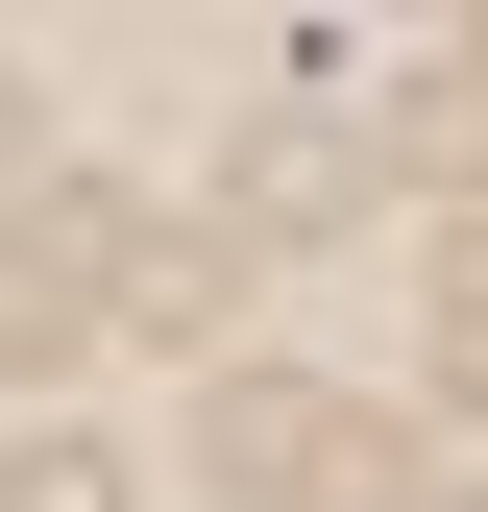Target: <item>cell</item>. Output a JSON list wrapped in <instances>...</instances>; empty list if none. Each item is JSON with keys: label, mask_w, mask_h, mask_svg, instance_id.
<instances>
[{"label": "cell", "mask_w": 488, "mask_h": 512, "mask_svg": "<svg viewBox=\"0 0 488 512\" xmlns=\"http://www.w3.org/2000/svg\"><path fill=\"white\" fill-rule=\"evenodd\" d=\"M366 220V147H342V122H244V147H220V244H342Z\"/></svg>", "instance_id": "3957f363"}, {"label": "cell", "mask_w": 488, "mask_h": 512, "mask_svg": "<svg viewBox=\"0 0 488 512\" xmlns=\"http://www.w3.org/2000/svg\"><path fill=\"white\" fill-rule=\"evenodd\" d=\"M122 317H147V342H220V317H244V244H220V220H171V244H147V293H122Z\"/></svg>", "instance_id": "277c9868"}, {"label": "cell", "mask_w": 488, "mask_h": 512, "mask_svg": "<svg viewBox=\"0 0 488 512\" xmlns=\"http://www.w3.org/2000/svg\"><path fill=\"white\" fill-rule=\"evenodd\" d=\"M147 244H171V196H25L0 220V366H74L122 293H147Z\"/></svg>", "instance_id": "6da1fadb"}, {"label": "cell", "mask_w": 488, "mask_h": 512, "mask_svg": "<svg viewBox=\"0 0 488 512\" xmlns=\"http://www.w3.org/2000/svg\"><path fill=\"white\" fill-rule=\"evenodd\" d=\"M342 512H488V488H464V464H440V439H391V464H366V488H342Z\"/></svg>", "instance_id": "ba28073f"}, {"label": "cell", "mask_w": 488, "mask_h": 512, "mask_svg": "<svg viewBox=\"0 0 488 512\" xmlns=\"http://www.w3.org/2000/svg\"><path fill=\"white\" fill-rule=\"evenodd\" d=\"M25 171H49V98H25V74H0V196H25Z\"/></svg>", "instance_id": "9c48e42d"}, {"label": "cell", "mask_w": 488, "mask_h": 512, "mask_svg": "<svg viewBox=\"0 0 488 512\" xmlns=\"http://www.w3.org/2000/svg\"><path fill=\"white\" fill-rule=\"evenodd\" d=\"M391 171H440V196H464V171H488V49H464L440 98H391Z\"/></svg>", "instance_id": "8992f818"}, {"label": "cell", "mask_w": 488, "mask_h": 512, "mask_svg": "<svg viewBox=\"0 0 488 512\" xmlns=\"http://www.w3.org/2000/svg\"><path fill=\"white\" fill-rule=\"evenodd\" d=\"M440 391H464V415H488V220H464V244H440Z\"/></svg>", "instance_id": "52a82bcc"}, {"label": "cell", "mask_w": 488, "mask_h": 512, "mask_svg": "<svg viewBox=\"0 0 488 512\" xmlns=\"http://www.w3.org/2000/svg\"><path fill=\"white\" fill-rule=\"evenodd\" d=\"M0 512H147V488H122V439H0Z\"/></svg>", "instance_id": "5b68a950"}, {"label": "cell", "mask_w": 488, "mask_h": 512, "mask_svg": "<svg viewBox=\"0 0 488 512\" xmlns=\"http://www.w3.org/2000/svg\"><path fill=\"white\" fill-rule=\"evenodd\" d=\"M196 488L220 512H342L366 488V415L318 391V366H220V391H196Z\"/></svg>", "instance_id": "7a4b0ae2"}]
</instances>
